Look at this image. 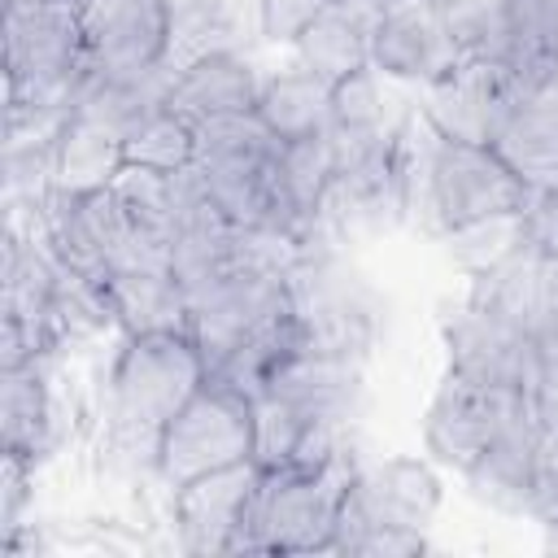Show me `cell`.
I'll return each mask as SVG.
<instances>
[{
  "label": "cell",
  "instance_id": "1",
  "mask_svg": "<svg viewBox=\"0 0 558 558\" xmlns=\"http://www.w3.org/2000/svg\"><path fill=\"white\" fill-rule=\"evenodd\" d=\"M397 196L401 214L436 240L532 205V187L497 157L493 144H466L436 131L418 105L397 140Z\"/></svg>",
  "mask_w": 558,
  "mask_h": 558
},
{
  "label": "cell",
  "instance_id": "2",
  "mask_svg": "<svg viewBox=\"0 0 558 558\" xmlns=\"http://www.w3.org/2000/svg\"><path fill=\"white\" fill-rule=\"evenodd\" d=\"M209 366L187 331L122 336L109 371L105 445L131 466H157V440L166 423L201 392Z\"/></svg>",
  "mask_w": 558,
  "mask_h": 558
},
{
  "label": "cell",
  "instance_id": "3",
  "mask_svg": "<svg viewBox=\"0 0 558 558\" xmlns=\"http://www.w3.org/2000/svg\"><path fill=\"white\" fill-rule=\"evenodd\" d=\"M4 118L13 113H74L92 57L83 44L78 4H31L4 9Z\"/></svg>",
  "mask_w": 558,
  "mask_h": 558
},
{
  "label": "cell",
  "instance_id": "4",
  "mask_svg": "<svg viewBox=\"0 0 558 558\" xmlns=\"http://www.w3.org/2000/svg\"><path fill=\"white\" fill-rule=\"evenodd\" d=\"M357 466L353 453L327 466H262L231 554H331L340 497Z\"/></svg>",
  "mask_w": 558,
  "mask_h": 558
},
{
  "label": "cell",
  "instance_id": "5",
  "mask_svg": "<svg viewBox=\"0 0 558 558\" xmlns=\"http://www.w3.org/2000/svg\"><path fill=\"white\" fill-rule=\"evenodd\" d=\"M253 458V397L222 379H205L201 392L166 423L157 440V480L179 488L196 475Z\"/></svg>",
  "mask_w": 558,
  "mask_h": 558
},
{
  "label": "cell",
  "instance_id": "6",
  "mask_svg": "<svg viewBox=\"0 0 558 558\" xmlns=\"http://www.w3.org/2000/svg\"><path fill=\"white\" fill-rule=\"evenodd\" d=\"M440 501H445V480L432 458H384L357 466L340 497L331 554H349L375 527L427 532L432 519L440 514Z\"/></svg>",
  "mask_w": 558,
  "mask_h": 558
},
{
  "label": "cell",
  "instance_id": "7",
  "mask_svg": "<svg viewBox=\"0 0 558 558\" xmlns=\"http://www.w3.org/2000/svg\"><path fill=\"white\" fill-rule=\"evenodd\" d=\"M292 305L305 327V344L318 353H340V357H366L375 344V296L353 275L344 262L331 253H310L292 270Z\"/></svg>",
  "mask_w": 558,
  "mask_h": 558
},
{
  "label": "cell",
  "instance_id": "8",
  "mask_svg": "<svg viewBox=\"0 0 558 558\" xmlns=\"http://www.w3.org/2000/svg\"><path fill=\"white\" fill-rule=\"evenodd\" d=\"M440 336H445L449 371H458L484 388H501V392H527L532 388L541 340L527 327H519L514 318H506L501 310L466 296L445 318Z\"/></svg>",
  "mask_w": 558,
  "mask_h": 558
},
{
  "label": "cell",
  "instance_id": "9",
  "mask_svg": "<svg viewBox=\"0 0 558 558\" xmlns=\"http://www.w3.org/2000/svg\"><path fill=\"white\" fill-rule=\"evenodd\" d=\"M292 275H262V270H231L201 296H192V340L209 366V375L257 331L292 310Z\"/></svg>",
  "mask_w": 558,
  "mask_h": 558
},
{
  "label": "cell",
  "instance_id": "10",
  "mask_svg": "<svg viewBox=\"0 0 558 558\" xmlns=\"http://www.w3.org/2000/svg\"><path fill=\"white\" fill-rule=\"evenodd\" d=\"M527 392H501L484 388L458 371H445L440 388L427 401L423 414V449L436 466H449L458 475L471 471V462L493 445V436L523 410Z\"/></svg>",
  "mask_w": 558,
  "mask_h": 558
},
{
  "label": "cell",
  "instance_id": "11",
  "mask_svg": "<svg viewBox=\"0 0 558 558\" xmlns=\"http://www.w3.org/2000/svg\"><path fill=\"white\" fill-rule=\"evenodd\" d=\"M462 44L440 0H388L371 35V65L410 87H432L462 65Z\"/></svg>",
  "mask_w": 558,
  "mask_h": 558
},
{
  "label": "cell",
  "instance_id": "12",
  "mask_svg": "<svg viewBox=\"0 0 558 558\" xmlns=\"http://www.w3.org/2000/svg\"><path fill=\"white\" fill-rule=\"evenodd\" d=\"M532 87L523 83V74L506 61H484V57H466L449 78L423 87V118L466 144H493V135L501 131V122L510 118V109L527 96Z\"/></svg>",
  "mask_w": 558,
  "mask_h": 558
},
{
  "label": "cell",
  "instance_id": "13",
  "mask_svg": "<svg viewBox=\"0 0 558 558\" xmlns=\"http://www.w3.org/2000/svg\"><path fill=\"white\" fill-rule=\"evenodd\" d=\"M262 466L235 462L209 475H196L179 488H170V523H174V541L183 554L192 558H214V554H231V541L244 523V510L257 493Z\"/></svg>",
  "mask_w": 558,
  "mask_h": 558
},
{
  "label": "cell",
  "instance_id": "14",
  "mask_svg": "<svg viewBox=\"0 0 558 558\" xmlns=\"http://www.w3.org/2000/svg\"><path fill=\"white\" fill-rule=\"evenodd\" d=\"M96 70L161 65L170 48V0H74Z\"/></svg>",
  "mask_w": 558,
  "mask_h": 558
},
{
  "label": "cell",
  "instance_id": "15",
  "mask_svg": "<svg viewBox=\"0 0 558 558\" xmlns=\"http://www.w3.org/2000/svg\"><path fill=\"white\" fill-rule=\"evenodd\" d=\"M541 445H545L541 418H536L532 401H523V410L471 462V471H466L471 493L501 514H532L536 488H541Z\"/></svg>",
  "mask_w": 558,
  "mask_h": 558
},
{
  "label": "cell",
  "instance_id": "16",
  "mask_svg": "<svg viewBox=\"0 0 558 558\" xmlns=\"http://www.w3.org/2000/svg\"><path fill=\"white\" fill-rule=\"evenodd\" d=\"M52 357L0 371V453L39 462L61 440V405L48 375Z\"/></svg>",
  "mask_w": 558,
  "mask_h": 558
},
{
  "label": "cell",
  "instance_id": "17",
  "mask_svg": "<svg viewBox=\"0 0 558 558\" xmlns=\"http://www.w3.org/2000/svg\"><path fill=\"white\" fill-rule=\"evenodd\" d=\"M170 87H174V70L161 61V65H144V70H96L92 65V78L83 83L78 100H74V113L109 126L113 135H135L148 118H157L161 109H170Z\"/></svg>",
  "mask_w": 558,
  "mask_h": 558
},
{
  "label": "cell",
  "instance_id": "18",
  "mask_svg": "<svg viewBox=\"0 0 558 558\" xmlns=\"http://www.w3.org/2000/svg\"><path fill=\"white\" fill-rule=\"evenodd\" d=\"M262 78L244 52H209L183 70H174L170 109L187 122L222 118V113H248L257 109Z\"/></svg>",
  "mask_w": 558,
  "mask_h": 558
},
{
  "label": "cell",
  "instance_id": "19",
  "mask_svg": "<svg viewBox=\"0 0 558 558\" xmlns=\"http://www.w3.org/2000/svg\"><path fill=\"white\" fill-rule=\"evenodd\" d=\"M126 166V140L113 135L109 126L74 113L48 153V192H65V196H87V192H105L113 187V179Z\"/></svg>",
  "mask_w": 558,
  "mask_h": 558
},
{
  "label": "cell",
  "instance_id": "20",
  "mask_svg": "<svg viewBox=\"0 0 558 558\" xmlns=\"http://www.w3.org/2000/svg\"><path fill=\"white\" fill-rule=\"evenodd\" d=\"M105 296L122 336H153V331H192V305L174 270H113L105 279Z\"/></svg>",
  "mask_w": 558,
  "mask_h": 558
},
{
  "label": "cell",
  "instance_id": "21",
  "mask_svg": "<svg viewBox=\"0 0 558 558\" xmlns=\"http://www.w3.org/2000/svg\"><path fill=\"white\" fill-rule=\"evenodd\" d=\"M493 148L532 187V196L558 187V96L527 92L493 135Z\"/></svg>",
  "mask_w": 558,
  "mask_h": 558
},
{
  "label": "cell",
  "instance_id": "22",
  "mask_svg": "<svg viewBox=\"0 0 558 558\" xmlns=\"http://www.w3.org/2000/svg\"><path fill=\"white\" fill-rule=\"evenodd\" d=\"M253 0H170L166 65L183 70L209 52H240Z\"/></svg>",
  "mask_w": 558,
  "mask_h": 558
},
{
  "label": "cell",
  "instance_id": "23",
  "mask_svg": "<svg viewBox=\"0 0 558 558\" xmlns=\"http://www.w3.org/2000/svg\"><path fill=\"white\" fill-rule=\"evenodd\" d=\"M371 35H375V22L327 4L305 26V35L292 44V52H296V65L301 70H310L314 78H323V83L336 87L353 70H366L371 65Z\"/></svg>",
  "mask_w": 558,
  "mask_h": 558
},
{
  "label": "cell",
  "instance_id": "24",
  "mask_svg": "<svg viewBox=\"0 0 558 558\" xmlns=\"http://www.w3.org/2000/svg\"><path fill=\"white\" fill-rule=\"evenodd\" d=\"M257 118H262V122L275 131V140H283V144L327 135V126H331V83L314 78V74L301 70V65L279 70V74L262 78Z\"/></svg>",
  "mask_w": 558,
  "mask_h": 558
},
{
  "label": "cell",
  "instance_id": "25",
  "mask_svg": "<svg viewBox=\"0 0 558 558\" xmlns=\"http://www.w3.org/2000/svg\"><path fill=\"white\" fill-rule=\"evenodd\" d=\"M388 83L375 65L353 70L349 78H340L331 87V131H349V135H388L401 131L405 118L414 113L410 105L397 109V100L388 96Z\"/></svg>",
  "mask_w": 558,
  "mask_h": 558
},
{
  "label": "cell",
  "instance_id": "26",
  "mask_svg": "<svg viewBox=\"0 0 558 558\" xmlns=\"http://www.w3.org/2000/svg\"><path fill=\"white\" fill-rule=\"evenodd\" d=\"M440 244H445L449 257L475 279V275L501 266L510 253H519V248L527 244V209H523V214H497V218L458 227V231H449Z\"/></svg>",
  "mask_w": 558,
  "mask_h": 558
},
{
  "label": "cell",
  "instance_id": "27",
  "mask_svg": "<svg viewBox=\"0 0 558 558\" xmlns=\"http://www.w3.org/2000/svg\"><path fill=\"white\" fill-rule=\"evenodd\" d=\"M126 161L148 166V170H166V174L192 166L196 161V122L179 118L174 109H161L135 135H126Z\"/></svg>",
  "mask_w": 558,
  "mask_h": 558
},
{
  "label": "cell",
  "instance_id": "28",
  "mask_svg": "<svg viewBox=\"0 0 558 558\" xmlns=\"http://www.w3.org/2000/svg\"><path fill=\"white\" fill-rule=\"evenodd\" d=\"M327 0H253V31L266 44H296Z\"/></svg>",
  "mask_w": 558,
  "mask_h": 558
},
{
  "label": "cell",
  "instance_id": "29",
  "mask_svg": "<svg viewBox=\"0 0 558 558\" xmlns=\"http://www.w3.org/2000/svg\"><path fill=\"white\" fill-rule=\"evenodd\" d=\"M527 401L541 418V432L554 436L558 432V340H541V357H536V379L527 388Z\"/></svg>",
  "mask_w": 558,
  "mask_h": 558
},
{
  "label": "cell",
  "instance_id": "30",
  "mask_svg": "<svg viewBox=\"0 0 558 558\" xmlns=\"http://www.w3.org/2000/svg\"><path fill=\"white\" fill-rule=\"evenodd\" d=\"M427 549V532H410V527H375L366 532L349 558H414Z\"/></svg>",
  "mask_w": 558,
  "mask_h": 558
},
{
  "label": "cell",
  "instance_id": "31",
  "mask_svg": "<svg viewBox=\"0 0 558 558\" xmlns=\"http://www.w3.org/2000/svg\"><path fill=\"white\" fill-rule=\"evenodd\" d=\"M527 244L541 257L558 262V187L532 196V205H527Z\"/></svg>",
  "mask_w": 558,
  "mask_h": 558
},
{
  "label": "cell",
  "instance_id": "32",
  "mask_svg": "<svg viewBox=\"0 0 558 558\" xmlns=\"http://www.w3.org/2000/svg\"><path fill=\"white\" fill-rule=\"evenodd\" d=\"M4 462V475H0V519H4V532L13 536L17 532V514H22V501H26V484L35 475V462L17 458V453H0Z\"/></svg>",
  "mask_w": 558,
  "mask_h": 558
},
{
  "label": "cell",
  "instance_id": "33",
  "mask_svg": "<svg viewBox=\"0 0 558 558\" xmlns=\"http://www.w3.org/2000/svg\"><path fill=\"white\" fill-rule=\"evenodd\" d=\"M327 4H336V9H344V13H357V17H366V22H379V13L388 9V0H327Z\"/></svg>",
  "mask_w": 558,
  "mask_h": 558
},
{
  "label": "cell",
  "instance_id": "34",
  "mask_svg": "<svg viewBox=\"0 0 558 558\" xmlns=\"http://www.w3.org/2000/svg\"><path fill=\"white\" fill-rule=\"evenodd\" d=\"M445 9H506L510 0H440Z\"/></svg>",
  "mask_w": 558,
  "mask_h": 558
},
{
  "label": "cell",
  "instance_id": "35",
  "mask_svg": "<svg viewBox=\"0 0 558 558\" xmlns=\"http://www.w3.org/2000/svg\"><path fill=\"white\" fill-rule=\"evenodd\" d=\"M4 9H31V4H61V0H0Z\"/></svg>",
  "mask_w": 558,
  "mask_h": 558
}]
</instances>
